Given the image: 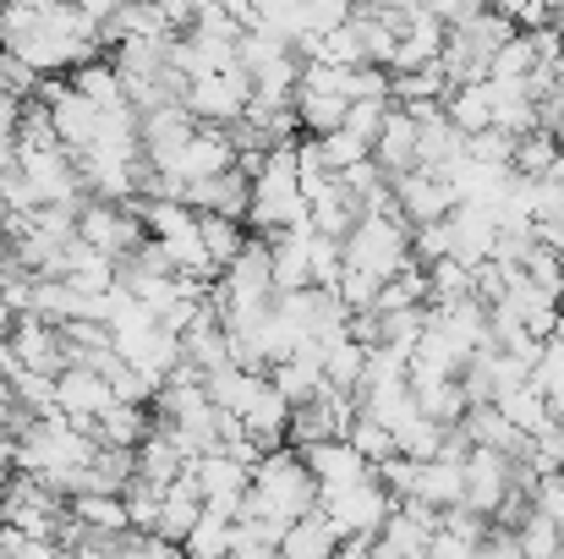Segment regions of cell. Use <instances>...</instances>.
<instances>
[{"label":"cell","mask_w":564,"mask_h":559,"mask_svg":"<svg viewBox=\"0 0 564 559\" xmlns=\"http://www.w3.org/2000/svg\"><path fill=\"white\" fill-rule=\"evenodd\" d=\"M313 510H318V483H313V472L302 466V455L285 444V450H274V455H263V461L252 466V488H247L236 522L291 527V522H302V516H313Z\"/></svg>","instance_id":"obj_1"},{"label":"cell","mask_w":564,"mask_h":559,"mask_svg":"<svg viewBox=\"0 0 564 559\" xmlns=\"http://www.w3.org/2000/svg\"><path fill=\"white\" fill-rule=\"evenodd\" d=\"M340 252H346V269H362L383 286L411 269V225L400 214H362L357 230L340 241Z\"/></svg>","instance_id":"obj_2"},{"label":"cell","mask_w":564,"mask_h":559,"mask_svg":"<svg viewBox=\"0 0 564 559\" xmlns=\"http://www.w3.org/2000/svg\"><path fill=\"white\" fill-rule=\"evenodd\" d=\"M389 510H394V499L378 488L373 477L357 483V488H346V494H324V499H318V516L329 522V533H335L340 544H346V538H378L383 522H389Z\"/></svg>","instance_id":"obj_3"},{"label":"cell","mask_w":564,"mask_h":559,"mask_svg":"<svg viewBox=\"0 0 564 559\" xmlns=\"http://www.w3.org/2000/svg\"><path fill=\"white\" fill-rule=\"evenodd\" d=\"M389 192H394V208H400V219H405L411 230L455 214V186H449V176H438V171H422V165H416V171L394 176Z\"/></svg>","instance_id":"obj_4"},{"label":"cell","mask_w":564,"mask_h":559,"mask_svg":"<svg viewBox=\"0 0 564 559\" xmlns=\"http://www.w3.org/2000/svg\"><path fill=\"white\" fill-rule=\"evenodd\" d=\"M466 510L471 516H482V522H494V510L505 505V494L516 488V461H505V455H494V450H471L466 455Z\"/></svg>","instance_id":"obj_5"},{"label":"cell","mask_w":564,"mask_h":559,"mask_svg":"<svg viewBox=\"0 0 564 559\" xmlns=\"http://www.w3.org/2000/svg\"><path fill=\"white\" fill-rule=\"evenodd\" d=\"M6 352H11V363L22 373H39V378H61L66 373V341H61V330H50V324H39L28 313L11 324Z\"/></svg>","instance_id":"obj_6"},{"label":"cell","mask_w":564,"mask_h":559,"mask_svg":"<svg viewBox=\"0 0 564 559\" xmlns=\"http://www.w3.org/2000/svg\"><path fill=\"white\" fill-rule=\"evenodd\" d=\"M296 455H302V466L313 472L318 499H324V494H346V488H357V483L373 477V466H368L346 439H329V444H313V450H296Z\"/></svg>","instance_id":"obj_7"},{"label":"cell","mask_w":564,"mask_h":559,"mask_svg":"<svg viewBox=\"0 0 564 559\" xmlns=\"http://www.w3.org/2000/svg\"><path fill=\"white\" fill-rule=\"evenodd\" d=\"M433 533H438V510H427V505H416V499H394V510H389L378 544L394 559H427Z\"/></svg>","instance_id":"obj_8"},{"label":"cell","mask_w":564,"mask_h":559,"mask_svg":"<svg viewBox=\"0 0 564 559\" xmlns=\"http://www.w3.org/2000/svg\"><path fill=\"white\" fill-rule=\"evenodd\" d=\"M444 225H449V258H455V264L477 269V264H488V258H494L499 214H488V208H455Z\"/></svg>","instance_id":"obj_9"},{"label":"cell","mask_w":564,"mask_h":559,"mask_svg":"<svg viewBox=\"0 0 564 559\" xmlns=\"http://www.w3.org/2000/svg\"><path fill=\"white\" fill-rule=\"evenodd\" d=\"M416 121L405 116V110H394L389 105V116H383V127H378L373 138V165L383 182H394V176H405V171H416Z\"/></svg>","instance_id":"obj_10"},{"label":"cell","mask_w":564,"mask_h":559,"mask_svg":"<svg viewBox=\"0 0 564 559\" xmlns=\"http://www.w3.org/2000/svg\"><path fill=\"white\" fill-rule=\"evenodd\" d=\"M197 522H203V494H197L192 472H182V477H176V483L165 488V499H160V522H154V538H160V544H171V549H182V538H187Z\"/></svg>","instance_id":"obj_11"},{"label":"cell","mask_w":564,"mask_h":559,"mask_svg":"<svg viewBox=\"0 0 564 559\" xmlns=\"http://www.w3.org/2000/svg\"><path fill=\"white\" fill-rule=\"evenodd\" d=\"M405 499H416V505H427V510L444 516V510H455V505L466 499V472L449 466V461H422V466L411 472Z\"/></svg>","instance_id":"obj_12"},{"label":"cell","mask_w":564,"mask_h":559,"mask_svg":"<svg viewBox=\"0 0 564 559\" xmlns=\"http://www.w3.org/2000/svg\"><path fill=\"white\" fill-rule=\"evenodd\" d=\"M494 406H499V417H505V422H510V428H516L521 439H543V433L554 428V406H549V395H543V389H538L532 378H527L521 389L499 395Z\"/></svg>","instance_id":"obj_13"},{"label":"cell","mask_w":564,"mask_h":559,"mask_svg":"<svg viewBox=\"0 0 564 559\" xmlns=\"http://www.w3.org/2000/svg\"><path fill=\"white\" fill-rule=\"evenodd\" d=\"M488 99H494V132H505V138L543 132V121H538V105H532L527 83H488Z\"/></svg>","instance_id":"obj_14"},{"label":"cell","mask_w":564,"mask_h":559,"mask_svg":"<svg viewBox=\"0 0 564 559\" xmlns=\"http://www.w3.org/2000/svg\"><path fill=\"white\" fill-rule=\"evenodd\" d=\"M132 466H138V483H149V488H171L182 472H187V461H182V450L171 444V433L154 422V433L132 450Z\"/></svg>","instance_id":"obj_15"},{"label":"cell","mask_w":564,"mask_h":559,"mask_svg":"<svg viewBox=\"0 0 564 559\" xmlns=\"http://www.w3.org/2000/svg\"><path fill=\"white\" fill-rule=\"evenodd\" d=\"M258 389H263V373H247V368H236V363L203 378L208 406H214V411H225V417H247V406L258 400Z\"/></svg>","instance_id":"obj_16"},{"label":"cell","mask_w":564,"mask_h":559,"mask_svg":"<svg viewBox=\"0 0 564 559\" xmlns=\"http://www.w3.org/2000/svg\"><path fill=\"white\" fill-rule=\"evenodd\" d=\"M149 433H154V411L149 406H110L94 422V444H105V450H138Z\"/></svg>","instance_id":"obj_17"},{"label":"cell","mask_w":564,"mask_h":559,"mask_svg":"<svg viewBox=\"0 0 564 559\" xmlns=\"http://www.w3.org/2000/svg\"><path fill=\"white\" fill-rule=\"evenodd\" d=\"M72 94H83L99 116H116V110H132L127 105V88H121V77H116V66L110 61H94V66H77L72 77Z\"/></svg>","instance_id":"obj_18"},{"label":"cell","mask_w":564,"mask_h":559,"mask_svg":"<svg viewBox=\"0 0 564 559\" xmlns=\"http://www.w3.org/2000/svg\"><path fill=\"white\" fill-rule=\"evenodd\" d=\"M444 121L460 132V138H477V132H494V99H488V83H471V88H449L444 94Z\"/></svg>","instance_id":"obj_19"},{"label":"cell","mask_w":564,"mask_h":559,"mask_svg":"<svg viewBox=\"0 0 564 559\" xmlns=\"http://www.w3.org/2000/svg\"><path fill=\"white\" fill-rule=\"evenodd\" d=\"M197 241H203V252H208V264L225 275L241 252H247V225L241 219H219V214H197Z\"/></svg>","instance_id":"obj_20"},{"label":"cell","mask_w":564,"mask_h":559,"mask_svg":"<svg viewBox=\"0 0 564 559\" xmlns=\"http://www.w3.org/2000/svg\"><path fill=\"white\" fill-rule=\"evenodd\" d=\"M335 549H340V538L329 533V522L313 510V516H302V522H291L285 527V538H280V549L274 555L280 559H335Z\"/></svg>","instance_id":"obj_21"},{"label":"cell","mask_w":564,"mask_h":559,"mask_svg":"<svg viewBox=\"0 0 564 559\" xmlns=\"http://www.w3.org/2000/svg\"><path fill=\"white\" fill-rule=\"evenodd\" d=\"M291 110H296V127H302L307 138H329V132L346 127V99H335V94H302V88H296Z\"/></svg>","instance_id":"obj_22"},{"label":"cell","mask_w":564,"mask_h":559,"mask_svg":"<svg viewBox=\"0 0 564 559\" xmlns=\"http://www.w3.org/2000/svg\"><path fill=\"white\" fill-rule=\"evenodd\" d=\"M422 280H427V308H433V313L471 302V269H466V264H455V258H444V264L422 269Z\"/></svg>","instance_id":"obj_23"},{"label":"cell","mask_w":564,"mask_h":559,"mask_svg":"<svg viewBox=\"0 0 564 559\" xmlns=\"http://www.w3.org/2000/svg\"><path fill=\"white\" fill-rule=\"evenodd\" d=\"M362 368H368V352L351 346V341H329L324 346V384L340 389V395H357L362 389Z\"/></svg>","instance_id":"obj_24"},{"label":"cell","mask_w":564,"mask_h":559,"mask_svg":"<svg viewBox=\"0 0 564 559\" xmlns=\"http://www.w3.org/2000/svg\"><path fill=\"white\" fill-rule=\"evenodd\" d=\"M554 160H560V149H554V138H549V132H527V138H516V154H510V171H516V176H527V182H543Z\"/></svg>","instance_id":"obj_25"},{"label":"cell","mask_w":564,"mask_h":559,"mask_svg":"<svg viewBox=\"0 0 564 559\" xmlns=\"http://www.w3.org/2000/svg\"><path fill=\"white\" fill-rule=\"evenodd\" d=\"M340 275H346V252H340V241H329V236H307V280H313V291H335Z\"/></svg>","instance_id":"obj_26"},{"label":"cell","mask_w":564,"mask_h":559,"mask_svg":"<svg viewBox=\"0 0 564 559\" xmlns=\"http://www.w3.org/2000/svg\"><path fill=\"white\" fill-rule=\"evenodd\" d=\"M346 444H351L368 466H383V461L394 455V433H389L383 422H373V417H362V411H357V422L346 428Z\"/></svg>","instance_id":"obj_27"},{"label":"cell","mask_w":564,"mask_h":559,"mask_svg":"<svg viewBox=\"0 0 564 559\" xmlns=\"http://www.w3.org/2000/svg\"><path fill=\"white\" fill-rule=\"evenodd\" d=\"M516 549H521V559H560V549H564V538L554 533V522L549 516H527L521 527H516Z\"/></svg>","instance_id":"obj_28"},{"label":"cell","mask_w":564,"mask_h":559,"mask_svg":"<svg viewBox=\"0 0 564 559\" xmlns=\"http://www.w3.org/2000/svg\"><path fill=\"white\" fill-rule=\"evenodd\" d=\"M313 143H318L329 176H346L351 165H368V160H373V149H368L362 138H351V132H329V138H313Z\"/></svg>","instance_id":"obj_29"},{"label":"cell","mask_w":564,"mask_h":559,"mask_svg":"<svg viewBox=\"0 0 564 559\" xmlns=\"http://www.w3.org/2000/svg\"><path fill=\"white\" fill-rule=\"evenodd\" d=\"M182 559H230V527L214 522V516H203L182 538Z\"/></svg>","instance_id":"obj_30"},{"label":"cell","mask_w":564,"mask_h":559,"mask_svg":"<svg viewBox=\"0 0 564 559\" xmlns=\"http://www.w3.org/2000/svg\"><path fill=\"white\" fill-rule=\"evenodd\" d=\"M521 275L543 291V297H554V302H564V258L560 252H549V247H532L527 252V264H521Z\"/></svg>","instance_id":"obj_31"},{"label":"cell","mask_w":564,"mask_h":559,"mask_svg":"<svg viewBox=\"0 0 564 559\" xmlns=\"http://www.w3.org/2000/svg\"><path fill=\"white\" fill-rule=\"evenodd\" d=\"M510 154H516V138H505V132H477V138H466V160H471V165L510 171Z\"/></svg>","instance_id":"obj_32"},{"label":"cell","mask_w":564,"mask_h":559,"mask_svg":"<svg viewBox=\"0 0 564 559\" xmlns=\"http://www.w3.org/2000/svg\"><path fill=\"white\" fill-rule=\"evenodd\" d=\"M383 116H389V99H357V105H346V127H340V132H351V138H362V143L373 149Z\"/></svg>","instance_id":"obj_33"},{"label":"cell","mask_w":564,"mask_h":559,"mask_svg":"<svg viewBox=\"0 0 564 559\" xmlns=\"http://www.w3.org/2000/svg\"><path fill=\"white\" fill-rule=\"evenodd\" d=\"M532 510L554 522V533L564 538V477H538L532 483Z\"/></svg>","instance_id":"obj_34"},{"label":"cell","mask_w":564,"mask_h":559,"mask_svg":"<svg viewBox=\"0 0 564 559\" xmlns=\"http://www.w3.org/2000/svg\"><path fill=\"white\" fill-rule=\"evenodd\" d=\"M11 324H17V313H11V308H6V302H0V346H6V341H11Z\"/></svg>","instance_id":"obj_35"},{"label":"cell","mask_w":564,"mask_h":559,"mask_svg":"<svg viewBox=\"0 0 564 559\" xmlns=\"http://www.w3.org/2000/svg\"><path fill=\"white\" fill-rule=\"evenodd\" d=\"M543 182H554V186H564V154H560V160H554V165H549V176H543Z\"/></svg>","instance_id":"obj_36"},{"label":"cell","mask_w":564,"mask_h":559,"mask_svg":"<svg viewBox=\"0 0 564 559\" xmlns=\"http://www.w3.org/2000/svg\"><path fill=\"white\" fill-rule=\"evenodd\" d=\"M554 341H560V346H564V324H560V335H554Z\"/></svg>","instance_id":"obj_37"},{"label":"cell","mask_w":564,"mask_h":559,"mask_svg":"<svg viewBox=\"0 0 564 559\" xmlns=\"http://www.w3.org/2000/svg\"><path fill=\"white\" fill-rule=\"evenodd\" d=\"M560 559H564V549H560Z\"/></svg>","instance_id":"obj_38"}]
</instances>
